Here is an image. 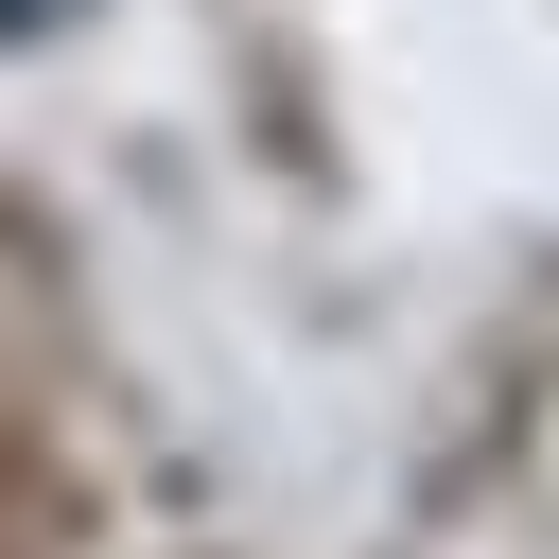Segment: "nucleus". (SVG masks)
I'll list each match as a JSON object with an SVG mask.
<instances>
[{"label":"nucleus","mask_w":559,"mask_h":559,"mask_svg":"<svg viewBox=\"0 0 559 559\" xmlns=\"http://www.w3.org/2000/svg\"><path fill=\"white\" fill-rule=\"evenodd\" d=\"M70 17H87V0H0V35H70Z\"/></svg>","instance_id":"1"}]
</instances>
